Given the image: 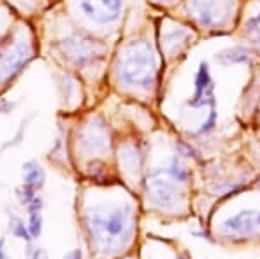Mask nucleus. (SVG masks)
<instances>
[{"label": "nucleus", "instance_id": "17", "mask_svg": "<svg viewBox=\"0 0 260 259\" xmlns=\"http://www.w3.org/2000/svg\"><path fill=\"white\" fill-rule=\"evenodd\" d=\"M31 259H47V254H45L44 250H35V254H33Z\"/></svg>", "mask_w": 260, "mask_h": 259}, {"label": "nucleus", "instance_id": "8", "mask_svg": "<svg viewBox=\"0 0 260 259\" xmlns=\"http://www.w3.org/2000/svg\"><path fill=\"white\" fill-rule=\"evenodd\" d=\"M125 0H80V9L98 24H108L118 19Z\"/></svg>", "mask_w": 260, "mask_h": 259}, {"label": "nucleus", "instance_id": "7", "mask_svg": "<svg viewBox=\"0 0 260 259\" xmlns=\"http://www.w3.org/2000/svg\"><path fill=\"white\" fill-rule=\"evenodd\" d=\"M228 0H187V11L200 26H215L225 16Z\"/></svg>", "mask_w": 260, "mask_h": 259}, {"label": "nucleus", "instance_id": "19", "mask_svg": "<svg viewBox=\"0 0 260 259\" xmlns=\"http://www.w3.org/2000/svg\"><path fill=\"white\" fill-rule=\"evenodd\" d=\"M6 104H4V103H0V113H2V111H6Z\"/></svg>", "mask_w": 260, "mask_h": 259}, {"label": "nucleus", "instance_id": "11", "mask_svg": "<svg viewBox=\"0 0 260 259\" xmlns=\"http://www.w3.org/2000/svg\"><path fill=\"white\" fill-rule=\"evenodd\" d=\"M250 60V54L243 47H228L217 54V61L222 65H238V63H246Z\"/></svg>", "mask_w": 260, "mask_h": 259}, {"label": "nucleus", "instance_id": "16", "mask_svg": "<svg viewBox=\"0 0 260 259\" xmlns=\"http://www.w3.org/2000/svg\"><path fill=\"white\" fill-rule=\"evenodd\" d=\"M66 259H82L80 250H71L70 254H66Z\"/></svg>", "mask_w": 260, "mask_h": 259}, {"label": "nucleus", "instance_id": "18", "mask_svg": "<svg viewBox=\"0 0 260 259\" xmlns=\"http://www.w3.org/2000/svg\"><path fill=\"white\" fill-rule=\"evenodd\" d=\"M4 239H0V259H6V254H4Z\"/></svg>", "mask_w": 260, "mask_h": 259}, {"label": "nucleus", "instance_id": "1", "mask_svg": "<svg viewBox=\"0 0 260 259\" xmlns=\"http://www.w3.org/2000/svg\"><path fill=\"white\" fill-rule=\"evenodd\" d=\"M85 224L94 247L99 252H120L127 247L134 232L132 209L130 206L90 209L85 214Z\"/></svg>", "mask_w": 260, "mask_h": 259}, {"label": "nucleus", "instance_id": "4", "mask_svg": "<svg viewBox=\"0 0 260 259\" xmlns=\"http://www.w3.org/2000/svg\"><path fill=\"white\" fill-rule=\"evenodd\" d=\"M31 45L26 40H19L12 44L0 56V83H7L16 77L21 68L31 60Z\"/></svg>", "mask_w": 260, "mask_h": 259}, {"label": "nucleus", "instance_id": "13", "mask_svg": "<svg viewBox=\"0 0 260 259\" xmlns=\"http://www.w3.org/2000/svg\"><path fill=\"white\" fill-rule=\"evenodd\" d=\"M245 35L248 37L255 45L260 47V14H257L255 18H251L248 23H246Z\"/></svg>", "mask_w": 260, "mask_h": 259}, {"label": "nucleus", "instance_id": "12", "mask_svg": "<svg viewBox=\"0 0 260 259\" xmlns=\"http://www.w3.org/2000/svg\"><path fill=\"white\" fill-rule=\"evenodd\" d=\"M167 172H169L177 183H187V179H189V170L182 165V162H180L177 157L170 158V164H169Z\"/></svg>", "mask_w": 260, "mask_h": 259}, {"label": "nucleus", "instance_id": "10", "mask_svg": "<svg viewBox=\"0 0 260 259\" xmlns=\"http://www.w3.org/2000/svg\"><path fill=\"white\" fill-rule=\"evenodd\" d=\"M24 172H26V176H24V185L26 186L33 188V190H40L44 186L45 172L40 165H37L35 162H28V164H24Z\"/></svg>", "mask_w": 260, "mask_h": 259}, {"label": "nucleus", "instance_id": "15", "mask_svg": "<svg viewBox=\"0 0 260 259\" xmlns=\"http://www.w3.org/2000/svg\"><path fill=\"white\" fill-rule=\"evenodd\" d=\"M14 235H16V237H19V239H24L26 242H30V239H31V237L28 235V229L24 228V224H23V223H19V221H16Z\"/></svg>", "mask_w": 260, "mask_h": 259}, {"label": "nucleus", "instance_id": "3", "mask_svg": "<svg viewBox=\"0 0 260 259\" xmlns=\"http://www.w3.org/2000/svg\"><path fill=\"white\" fill-rule=\"evenodd\" d=\"M175 179L167 170H154L146 178V193L148 197L161 209H174L177 206V186Z\"/></svg>", "mask_w": 260, "mask_h": 259}, {"label": "nucleus", "instance_id": "5", "mask_svg": "<svg viewBox=\"0 0 260 259\" xmlns=\"http://www.w3.org/2000/svg\"><path fill=\"white\" fill-rule=\"evenodd\" d=\"M215 83H213L210 68H208L207 61H201L198 66V72L194 77V93H192L191 99L186 101V106L189 108H208V110H217L215 103Z\"/></svg>", "mask_w": 260, "mask_h": 259}, {"label": "nucleus", "instance_id": "14", "mask_svg": "<svg viewBox=\"0 0 260 259\" xmlns=\"http://www.w3.org/2000/svg\"><path fill=\"white\" fill-rule=\"evenodd\" d=\"M42 232V216L39 214V211L31 212L30 214V233L31 237H39Z\"/></svg>", "mask_w": 260, "mask_h": 259}, {"label": "nucleus", "instance_id": "9", "mask_svg": "<svg viewBox=\"0 0 260 259\" xmlns=\"http://www.w3.org/2000/svg\"><path fill=\"white\" fill-rule=\"evenodd\" d=\"M222 232L238 237L260 235V211H241L222 223Z\"/></svg>", "mask_w": 260, "mask_h": 259}, {"label": "nucleus", "instance_id": "6", "mask_svg": "<svg viewBox=\"0 0 260 259\" xmlns=\"http://www.w3.org/2000/svg\"><path fill=\"white\" fill-rule=\"evenodd\" d=\"M59 47L68 56V60L73 61L75 65H87V63L94 61L103 52V47L98 42L80 35L66 37L64 40L59 42Z\"/></svg>", "mask_w": 260, "mask_h": 259}, {"label": "nucleus", "instance_id": "2", "mask_svg": "<svg viewBox=\"0 0 260 259\" xmlns=\"http://www.w3.org/2000/svg\"><path fill=\"white\" fill-rule=\"evenodd\" d=\"M156 56L148 42H132L116 63L118 80L125 85L148 91L156 78Z\"/></svg>", "mask_w": 260, "mask_h": 259}]
</instances>
